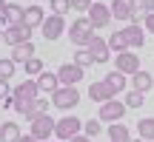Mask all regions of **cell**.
I'll use <instances>...</instances> for the list:
<instances>
[{
    "label": "cell",
    "instance_id": "cell-40",
    "mask_svg": "<svg viewBox=\"0 0 154 142\" xmlns=\"http://www.w3.org/2000/svg\"><path fill=\"white\" fill-rule=\"evenodd\" d=\"M131 142H146V139H140V137H137V139H131Z\"/></svg>",
    "mask_w": 154,
    "mask_h": 142
},
{
    "label": "cell",
    "instance_id": "cell-37",
    "mask_svg": "<svg viewBox=\"0 0 154 142\" xmlns=\"http://www.w3.org/2000/svg\"><path fill=\"white\" fill-rule=\"evenodd\" d=\"M20 142H37V139H34L32 134H26V137H20Z\"/></svg>",
    "mask_w": 154,
    "mask_h": 142
},
{
    "label": "cell",
    "instance_id": "cell-22",
    "mask_svg": "<svg viewBox=\"0 0 154 142\" xmlns=\"http://www.w3.org/2000/svg\"><path fill=\"white\" fill-rule=\"evenodd\" d=\"M20 125L17 122H3L0 125V142H20Z\"/></svg>",
    "mask_w": 154,
    "mask_h": 142
},
{
    "label": "cell",
    "instance_id": "cell-36",
    "mask_svg": "<svg viewBox=\"0 0 154 142\" xmlns=\"http://www.w3.org/2000/svg\"><path fill=\"white\" fill-rule=\"evenodd\" d=\"M69 142H94V139H88V137H86V134H77V137H72V139H69Z\"/></svg>",
    "mask_w": 154,
    "mask_h": 142
},
{
    "label": "cell",
    "instance_id": "cell-10",
    "mask_svg": "<svg viewBox=\"0 0 154 142\" xmlns=\"http://www.w3.org/2000/svg\"><path fill=\"white\" fill-rule=\"evenodd\" d=\"M117 68L114 71H120V74H126V77H134L140 71V57L134 54V51H123V54H117Z\"/></svg>",
    "mask_w": 154,
    "mask_h": 142
},
{
    "label": "cell",
    "instance_id": "cell-3",
    "mask_svg": "<svg viewBox=\"0 0 154 142\" xmlns=\"http://www.w3.org/2000/svg\"><path fill=\"white\" fill-rule=\"evenodd\" d=\"M77 102H80V91H77V85H60L54 94H51V105L60 108V111H72Z\"/></svg>",
    "mask_w": 154,
    "mask_h": 142
},
{
    "label": "cell",
    "instance_id": "cell-6",
    "mask_svg": "<svg viewBox=\"0 0 154 142\" xmlns=\"http://www.w3.org/2000/svg\"><path fill=\"white\" fill-rule=\"evenodd\" d=\"M54 125H57V120H51L49 114H43V117H37V120L32 122L29 134H32L37 142H49L51 137H54Z\"/></svg>",
    "mask_w": 154,
    "mask_h": 142
},
{
    "label": "cell",
    "instance_id": "cell-21",
    "mask_svg": "<svg viewBox=\"0 0 154 142\" xmlns=\"http://www.w3.org/2000/svg\"><path fill=\"white\" fill-rule=\"evenodd\" d=\"M32 57H34V43H32V40H29V43H23V46H14V49H11V60H14V63H23V66H26Z\"/></svg>",
    "mask_w": 154,
    "mask_h": 142
},
{
    "label": "cell",
    "instance_id": "cell-31",
    "mask_svg": "<svg viewBox=\"0 0 154 142\" xmlns=\"http://www.w3.org/2000/svg\"><path fill=\"white\" fill-rule=\"evenodd\" d=\"M49 6H51V14H69L72 11V0H49Z\"/></svg>",
    "mask_w": 154,
    "mask_h": 142
},
{
    "label": "cell",
    "instance_id": "cell-18",
    "mask_svg": "<svg viewBox=\"0 0 154 142\" xmlns=\"http://www.w3.org/2000/svg\"><path fill=\"white\" fill-rule=\"evenodd\" d=\"M34 82H37L40 94H54L57 88H60V80H57V74H51V71H43Z\"/></svg>",
    "mask_w": 154,
    "mask_h": 142
},
{
    "label": "cell",
    "instance_id": "cell-19",
    "mask_svg": "<svg viewBox=\"0 0 154 142\" xmlns=\"http://www.w3.org/2000/svg\"><path fill=\"white\" fill-rule=\"evenodd\" d=\"M131 88H134V91H140V94H149L151 88H154V77L149 74V71H143V68H140L137 74L131 77Z\"/></svg>",
    "mask_w": 154,
    "mask_h": 142
},
{
    "label": "cell",
    "instance_id": "cell-35",
    "mask_svg": "<svg viewBox=\"0 0 154 142\" xmlns=\"http://www.w3.org/2000/svg\"><path fill=\"white\" fill-rule=\"evenodd\" d=\"M143 28H146V31H151V34H154V11H151L149 17H146V23H143Z\"/></svg>",
    "mask_w": 154,
    "mask_h": 142
},
{
    "label": "cell",
    "instance_id": "cell-20",
    "mask_svg": "<svg viewBox=\"0 0 154 142\" xmlns=\"http://www.w3.org/2000/svg\"><path fill=\"white\" fill-rule=\"evenodd\" d=\"M43 114H49V99H46V97H37L32 105H29V111H26L23 117H26L29 122H34L37 117H43Z\"/></svg>",
    "mask_w": 154,
    "mask_h": 142
},
{
    "label": "cell",
    "instance_id": "cell-25",
    "mask_svg": "<svg viewBox=\"0 0 154 142\" xmlns=\"http://www.w3.org/2000/svg\"><path fill=\"white\" fill-rule=\"evenodd\" d=\"M106 85L114 91V97L120 91H126V74H120V71H111V74H106Z\"/></svg>",
    "mask_w": 154,
    "mask_h": 142
},
{
    "label": "cell",
    "instance_id": "cell-2",
    "mask_svg": "<svg viewBox=\"0 0 154 142\" xmlns=\"http://www.w3.org/2000/svg\"><path fill=\"white\" fill-rule=\"evenodd\" d=\"M69 37H72L74 46H80V49H88V43H91L97 34H94V26L88 23V17H77L72 23V28H69Z\"/></svg>",
    "mask_w": 154,
    "mask_h": 142
},
{
    "label": "cell",
    "instance_id": "cell-1",
    "mask_svg": "<svg viewBox=\"0 0 154 142\" xmlns=\"http://www.w3.org/2000/svg\"><path fill=\"white\" fill-rule=\"evenodd\" d=\"M37 97H40V88H37L34 80H26V82H20V85L11 88V102H14V111L20 117L29 111V105H32Z\"/></svg>",
    "mask_w": 154,
    "mask_h": 142
},
{
    "label": "cell",
    "instance_id": "cell-38",
    "mask_svg": "<svg viewBox=\"0 0 154 142\" xmlns=\"http://www.w3.org/2000/svg\"><path fill=\"white\" fill-rule=\"evenodd\" d=\"M3 9H6V0H0V14H3Z\"/></svg>",
    "mask_w": 154,
    "mask_h": 142
},
{
    "label": "cell",
    "instance_id": "cell-23",
    "mask_svg": "<svg viewBox=\"0 0 154 142\" xmlns=\"http://www.w3.org/2000/svg\"><path fill=\"white\" fill-rule=\"evenodd\" d=\"M109 142H131V131L123 122H114L109 125Z\"/></svg>",
    "mask_w": 154,
    "mask_h": 142
},
{
    "label": "cell",
    "instance_id": "cell-5",
    "mask_svg": "<svg viewBox=\"0 0 154 142\" xmlns=\"http://www.w3.org/2000/svg\"><path fill=\"white\" fill-rule=\"evenodd\" d=\"M77 134H83V120H77V117H63V120H57L54 137L60 142H69L72 137H77Z\"/></svg>",
    "mask_w": 154,
    "mask_h": 142
},
{
    "label": "cell",
    "instance_id": "cell-39",
    "mask_svg": "<svg viewBox=\"0 0 154 142\" xmlns=\"http://www.w3.org/2000/svg\"><path fill=\"white\" fill-rule=\"evenodd\" d=\"M3 31H6V28H3V26H0V40H3Z\"/></svg>",
    "mask_w": 154,
    "mask_h": 142
},
{
    "label": "cell",
    "instance_id": "cell-11",
    "mask_svg": "<svg viewBox=\"0 0 154 142\" xmlns=\"http://www.w3.org/2000/svg\"><path fill=\"white\" fill-rule=\"evenodd\" d=\"M23 17H26V9L17 3H6L3 14H0V26L9 28V26H23Z\"/></svg>",
    "mask_w": 154,
    "mask_h": 142
},
{
    "label": "cell",
    "instance_id": "cell-34",
    "mask_svg": "<svg viewBox=\"0 0 154 142\" xmlns=\"http://www.w3.org/2000/svg\"><path fill=\"white\" fill-rule=\"evenodd\" d=\"M91 3H94V0H72V9L74 11H88V9H91Z\"/></svg>",
    "mask_w": 154,
    "mask_h": 142
},
{
    "label": "cell",
    "instance_id": "cell-26",
    "mask_svg": "<svg viewBox=\"0 0 154 142\" xmlns=\"http://www.w3.org/2000/svg\"><path fill=\"white\" fill-rule=\"evenodd\" d=\"M137 134H140V139L154 142V117H146V120L137 122Z\"/></svg>",
    "mask_w": 154,
    "mask_h": 142
},
{
    "label": "cell",
    "instance_id": "cell-15",
    "mask_svg": "<svg viewBox=\"0 0 154 142\" xmlns=\"http://www.w3.org/2000/svg\"><path fill=\"white\" fill-rule=\"evenodd\" d=\"M123 34H126L128 49H143V43H146V28L143 26H131V23H128V26L123 28Z\"/></svg>",
    "mask_w": 154,
    "mask_h": 142
},
{
    "label": "cell",
    "instance_id": "cell-7",
    "mask_svg": "<svg viewBox=\"0 0 154 142\" xmlns=\"http://www.w3.org/2000/svg\"><path fill=\"white\" fill-rule=\"evenodd\" d=\"M40 31H43V37L49 40H60L63 37V31H66V17H60V14H49L46 17V23L40 26Z\"/></svg>",
    "mask_w": 154,
    "mask_h": 142
},
{
    "label": "cell",
    "instance_id": "cell-14",
    "mask_svg": "<svg viewBox=\"0 0 154 142\" xmlns=\"http://www.w3.org/2000/svg\"><path fill=\"white\" fill-rule=\"evenodd\" d=\"M111 17H117V20H131L134 9H137V0H111Z\"/></svg>",
    "mask_w": 154,
    "mask_h": 142
},
{
    "label": "cell",
    "instance_id": "cell-32",
    "mask_svg": "<svg viewBox=\"0 0 154 142\" xmlns=\"http://www.w3.org/2000/svg\"><path fill=\"white\" fill-rule=\"evenodd\" d=\"M26 74L40 77V74H43V60H40V57H32V60L26 63Z\"/></svg>",
    "mask_w": 154,
    "mask_h": 142
},
{
    "label": "cell",
    "instance_id": "cell-13",
    "mask_svg": "<svg viewBox=\"0 0 154 142\" xmlns=\"http://www.w3.org/2000/svg\"><path fill=\"white\" fill-rule=\"evenodd\" d=\"M88 99L103 105V102H109V99H117V97H114V91L106 85V80H100V82H91V85H88Z\"/></svg>",
    "mask_w": 154,
    "mask_h": 142
},
{
    "label": "cell",
    "instance_id": "cell-41",
    "mask_svg": "<svg viewBox=\"0 0 154 142\" xmlns=\"http://www.w3.org/2000/svg\"><path fill=\"white\" fill-rule=\"evenodd\" d=\"M151 11H154V0H151Z\"/></svg>",
    "mask_w": 154,
    "mask_h": 142
},
{
    "label": "cell",
    "instance_id": "cell-30",
    "mask_svg": "<svg viewBox=\"0 0 154 142\" xmlns=\"http://www.w3.org/2000/svg\"><path fill=\"white\" fill-rule=\"evenodd\" d=\"M100 131H103V122H100V120H86V122H83V134H86L88 139H94Z\"/></svg>",
    "mask_w": 154,
    "mask_h": 142
},
{
    "label": "cell",
    "instance_id": "cell-9",
    "mask_svg": "<svg viewBox=\"0 0 154 142\" xmlns=\"http://www.w3.org/2000/svg\"><path fill=\"white\" fill-rule=\"evenodd\" d=\"M86 77V71L80 66H74V63H63L60 68H57V80H60V85H77V82Z\"/></svg>",
    "mask_w": 154,
    "mask_h": 142
},
{
    "label": "cell",
    "instance_id": "cell-42",
    "mask_svg": "<svg viewBox=\"0 0 154 142\" xmlns=\"http://www.w3.org/2000/svg\"><path fill=\"white\" fill-rule=\"evenodd\" d=\"M49 142H54V139H49Z\"/></svg>",
    "mask_w": 154,
    "mask_h": 142
},
{
    "label": "cell",
    "instance_id": "cell-28",
    "mask_svg": "<svg viewBox=\"0 0 154 142\" xmlns=\"http://www.w3.org/2000/svg\"><path fill=\"white\" fill-rule=\"evenodd\" d=\"M123 102H126V108H143L146 105V94H140V91H128L126 94V99H123Z\"/></svg>",
    "mask_w": 154,
    "mask_h": 142
},
{
    "label": "cell",
    "instance_id": "cell-8",
    "mask_svg": "<svg viewBox=\"0 0 154 142\" xmlns=\"http://www.w3.org/2000/svg\"><path fill=\"white\" fill-rule=\"evenodd\" d=\"M86 17H88V23H91L94 28H106L111 23V9L106 3H91V9L86 11Z\"/></svg>",
    "mask_w": 154,
    "mask_h": 142
},
{
    "label": "cell",
    "instance_id": "cell-16",
    "mask_svg": "<svg viewBox=\"0 0 154 142\" xmlns=\"http://www.w3.org/2000/svg\"><path fill=\"white\" fill-rule=\"evenodd\" d=\"M88 51H91L94 63H109V57H111V49H109V43H106L103 37H94L91 43H88Z\"/></svg>",
    "mask_w": 154,
    "mask_h": 142
},
{
    "label": "cell",
    "instance_id": "cell-4",
    "mask_svg": "<svg viewBox=\"0 0 154 142\" xmlns=\"http://www.w3.org/2000/svg\"><path fill=\"white\" fill-rule=\"evenodd\" d=\"M126 102H120V99H109V102L100 105V114L97 120L100 122H109V125H114V122H123V117H126Z\"/></svg>",
    "mask_w": 154,
    "mask_h": 142
},
{
    "label": "cell",
    "instance_id": "cell-12",
    "mask_svg": "<svg viewBox=\"0 0 154 142\" xmlns=\"http://www.w3.org/2000/svg\"><path fill=\"white\" fill-rule=\"evenodd\" d=\"M29 37H32V28H29V26H9V28L3 31V43H9L11 49H14V46L29 43Z\"/></svg>",
    "mask_w": 154,
    "mask_h": 142
},
{
    "label": "cell",
    "instance_id": "cell-33",
    "mask_svg": "<svg viewBox=\"0 0 154 142\" xmlns=\"http://www.w3.org/2000/svg\"><path fill=\"white\" fill-rule=\"evenodd\" d=\"M6 99H11V85L6 80H0V102H6Z\"/></svg>",
    "mask_w": 154,
    "mask_h": 142
},
{
    "label": "cell",
    "instance_id": "cell-17",
    "mask_svg": "<svg viewBox=\"0 0 154 142\" xmlns=\"http://www.w3.org/2000/svg\"><path fill=\"white\" fill-rule=\"evenodd\" d=\"M46 23V11L40 9V6H26V17H23V26H29L34 31V28H40Z\"/></svg>",
    "mask_w": 154,
    "mask_h": 142
},
{
    "label": "cell",
    "instance_id": "cell-24",
    "mask_svg": "<svg viewBox=\"0 0 154 142\" xmlns=\"http://www.w3.org/2000/svg\"><path fill=\"white\" fill-rule=\"evenodd\" d=\"M106 43H109V49L117 51V54H123V51H131V49H128V43H126V34H123V28H120V31H111Z\"/></svg>",
    "mask_w": 154,
    "mask_h": 142
},
{
    "label": "cell",
    "instance_id": "cell-27",
    "mask_svg": "<svg viewBox=\"0 0 154 142\" xmlns=\"http://www.w3.org/2000/svg\"><path fill=\"white\" fill-rule=\"evenodd\" d=\"M72 63L86 71L88 66H94V57H91V51H88V49H80V51H74V60H72Z\"/></svg>",
    "mask_w": 154,
    "mask_h": 142
},
{
    "label": "cell",
    "instance_id": "cell-29",
    "mask_svg": "<svg viewBox=\"0 0 154 142\" xmlns=\"http://www.w3.org/2000/svg\"><path fill=\"white\" fill-rule=\"evenodd\" d=\"M14 71H17V63L11 60V57H6V60H0V80H6V82H9L11 77H14Z\"/></svg>",
    "mask_w": 154,
    "mask_h": 142
}]
</instances>
